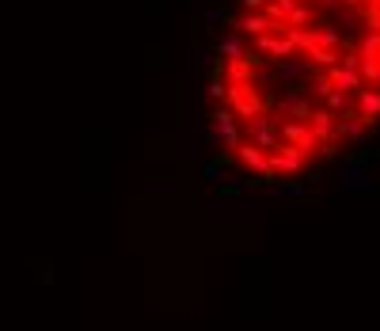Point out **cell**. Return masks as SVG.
I'll return each instance as SVG.
<instances>
[{
	"instance_id": "obj_18",
	"label": "cell",
	"mask_w": 380,
	"mask_h": 331,
	"mask_svg": "<svg viewBox=\"0 0 380 331\" xmlns=\"http://www.w3.org/2000/svg\"><path fill=\"white\" fill-rule=\"evenodd\" d=\"M270 4L278 8L281 15H289V12H293V8H297V4H301V0H270Z\"/></svg>"
},
{
	"instance_id": "obj_13",
	"label": "cell",
	"mask_w": 380,
	"mask_h": 331,
	"mask_svg": "<svg viewBox=\"0 0 380 331\" xmlns=\"http://www.w3.org/2000/svg\"><path fill=\"white\" fill-rule=\"evenodd\" d=\"M312 15H316V4H308V0H301V4L293 8V12L286 15V27H316V23H312Z\"/></svg>"
},
{
	"instance_id": "obj_16",
	"label": "cell",
	"mask_w": 380,
	"mask_h": 331,
	"mask_svg": "<svg viewBox=\"0 0 380 331\" xmlns=\"http://www.w3.org/2000/svg\"><path fill=\"white\" fill-rule=\"evenodd\" d=\"M206 95L217 103V107H224V95H229V84H224V76H213L209 72V84H206Z\"/></svg>"
},
{
	"instance_id": "obj_7",
	"label": "cell",
	"mask_w": 380,
	"mask_h": 331,
	"mask_svg": "<svg viewBox=\"0 0 380 331\" xmlns=\"http://www.w3.org/2000/svg\"><path fill=\"white\" fill-rule=\"evenodd\" d=\"M278 111H281L286 118L308 122V115L316 111V103H312V95H308V92H286V95H281V103H278Z\"/></svg>"
},
{
	"instance_id": "obj_8",
	"label": "cell",
	"mask_w": 380,
	"mask_h": 331,
	"mask_svg": "<svg viewBox=\"0 0 380 331\" xmlns=\"http://www.w3.org/2000/svg\"><path fill=\"white\" fill-rule=\"evenodd\" d=\"M308 130L312 134H316V141L323 145V141H338V115H331V111L327 107H316V111H312V115H308Z\"/></svg>"
},
{
	"instance_id": "obj_17",
	"label": "cell",
	"mask_w": 380,
	"mask_h": 331,
	"mask_svg": "<svg viewBox=\"0 0 380 331\" xmlns=\"http://www.w3.org/2000/svg\"><path fill=\"white\" fill-rule=\"evenodd\" d=\"M301 191V183H274V198H297Z\"/></svg>"
},
{
	"instance_id": "obj_2",
	"label": "cell",
	"mask_w": 380,
	"mask_h": 331,
	"mask_svg": "<svg viewBox=\"0 0 380 331\" xmlns=\"http://www.w3.org/2000/svg\"><path fill=\"white\" fill-rule=\"evenodd\" d=\"M206 137L213 145H224V152H236V145L244 141V130H240V122H236V115H232L229 107H217L213 115H209V130Z\"/></svg>"
},
{
	"instance_id": "obj_4",
	"label": "cell",
	"mask_w": 380,
	"mask_h": 331,
	"mask_svg": "<svg viewBox=\"0 0 380 331\" xmlns=\"http://www.w3.org/2000/svg\"><path fill=\"white\" fill-rule=\"evenodd\" d=\"M244 134H247V141L258 145L263 152H274L281 145V137H278V118L266 111V115H258L251 118V122H244Z\"/></svg>"
},
{
	"instance_id": "obj_20",
	"label": "cell",
	"mask_w": 380,
	"mask_h": 331,
	"mask_svg": "<svg viewBox=\"0 0 380 331\" xmlns=\"http://www.w3.org/2000/svg\"><path fill=\"white\" fill-rule=\"evenodd\" d=\"M263 4H266V0H244L247 12H263Z\"/></svg>"
},
{
	"instance_id": "obj_11",
	"label": "cell",
	"mask_w": 380,
	"mask_h": 331,
	"mask_svg": "<svg viewBox=\"0 0 380 331\" xmlns=\"http://www.w3.org/2000/svg\"><path fill=\"white\" fill-rule=\"evenodd\" d=\"M327 76H331V84H335L338 92H350V95H358L361 88H365V80H361V72H354V69H342V65H338V69H331Z\"/></svg>"
},
{
	"instance_id": "obj_1",
	"label": "cell",
	"mask_w": 380,
	"mask_h": 331,
	"mask_svg": "<svg viewBox=\"0 0 380 331\" xmlns=\"http://www.w3.org/2000/svg\"><path fill=\"white\" fill-rule=\"evenodd\" d=\"M224 107H229L236 118L251 122V118H258V115H266V111H270V99L258 92V84H229Z\"/></svg>"
},
{
	"instance_id": "obj_6",
	"label": "cell",
	"mask_w": 380,
	"mask_h": 331,
	"mask_svg": "<svg viewBox=\"0 0 380 331\" xmlns=\"http://www.w3.org/2000/svg\"><path fill=\"white\" fill-rule=\"evenodd\" d=\"M354 111H358V118L365 126H380V84L377 88H361L358 95H354Z\"/></svg>"
},
{
	"instance_id": "obj_12",
	"label": "cell",
	"mask_w": 380,
	"mask_h": 331,
	"mask_svg": "<svg viewBox=\"0 0 380 331\" xmlns=\"http://www.w3.org/2000/svg\"><path fill=\"white\" fill-rule=\"evenodd\" d=\"M338 179L346 183V187H358V191H365L369 183H365V168H361V156H350L342 168H338Z\"/></svg>"
},
{
	"instance_id": "obj_21",
	"label": "cell",
	"mask_w": 380,
	"mask_h": 331,
	"mask_svg": "<svg viewBox=\"0 0 380 331\" xmlns=\"http://www.w3.org/2000/svg\"><path fill=\"white\" fill-rule=\"evenodd\" d=\"M342 8H361V0H338Z\"/></svg>"
},
{
	"instance_id": "obj_9",
	"label": "cell",
	"mask_w": 380,
	"mask_h": 331,
	"mask_svg": "<svg viewBox=\"0 0 380 331\" xmlns=\"http://www.w3.org/2000/svg\"><path fill=\"white\" fill-rule=\"evenodd\" d=\"M338 141H369L373 130H369L365 122L358 118V111H346V115H338Z\"/></svg>"
},
{
	"instance_id": "obj_19",
	"label": "cell",
	"mask_w": 380,
	"mask_h": 331,
	"mask_svg": "<svg viewBox=\"0 0 380 331\" xmlns=\"http://www.w3.org/2000/svg\"><path fill=\"white\" fill-rule=\"evenodd\" d=\"M206 19H209V23H217V19H229V15H224L221 8H209V12H206Z\"/></svg>"
},
{
	"instance_id": "obj_5",
	"label": "cell",
	"mask_w": 380,
	"mask_h": 331,
	"mask_svg": "<svg viewBox=\"0 0 380 331\" xmlns=\"http://www.w3.org/2000/svg\"><path fill=\"white\" fill-rule=\"evenodd\" d=\"M270 156V168L278 179H297V175L308 168V156H301V152L293 149V145H278L274 152H266Z\"/></svg>"
},
{
	"instance_id": "obj_10",
	"label": "cell",
	"mask_w": 380,
	"mask_h": 331,
	"mask_svg": "<svg viewBox=\"0 0 380 331\" xmlns=\"http://www.w3.org/2000/svg\"><path fill=\"white\" fill-rule=\"evenodd\" d=\"M229 27L236 31V35L258 38V35H266V31H270V19H266L263 12H247V15H240V19H229Z\"/></svg>"
},
{
	"instance_id": "obj_14",
	"label": "cell",
	"mask_w": 380,
	"mask_h": 331,
	"mask_svg": "<svg viewBox=\"0 0 380 331\" xmlns=\"http://www.w3.org/2000/svg\"><path fill=\"white\" fill-rule=\"evenodd\" d=\"M217 54H221V61H236V58H244V54H247V46L240 42V35L232 31L229 38H221V42H217Z\"/></svg>"
},
{
	"instance_id": "obj_15",
	"label": "cell",
	"mask_w": 380,
	"mask_h": 331,
	"mask_svg": "<svg viewBox=\"0 0 380 331\" xmlns=\"http://www.w3.org/2000/svg\"><path fill=\"white\" fill-rule=\"evenodd\" d=\"M354 50H358V58H380V31H365Z\"/></svg>"
},
{
	"instance_id": "obj_3",
	"label": "cell",
	"mask_w": 380,
	"mask_h": 331,
	"mask_svg": "<svg viewBox=\"0 0 380 331\" xmlns=\"http://www.w3.org/2000/svg\"><path fill=\"white\" fill-rule=\"evenodd\" d=\"M278 137H281V145H293V149L308 160H312V152L320 149V141H316V134L308 130V122H297V118H278Z\"/></svg>"
}]
</instances>
